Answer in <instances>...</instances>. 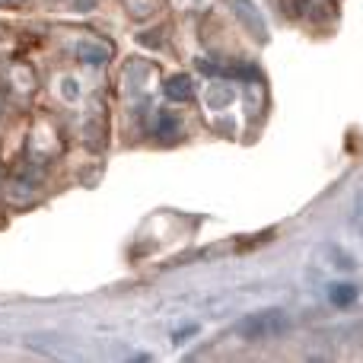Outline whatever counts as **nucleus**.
I'll return each mask as SVG.
<instances>
[{
	"mask_svg": "<svg viewBox=\"0 0 363 363\" xmlns=\"http://www.w3.org/2000/svg\"><path fill=\"white\" fill-rule=\"evenodd\" d=\"M354 226L363 233V191H360V198H357V213H354Z\"/></svg>",
	"mask_w": 363,
	"mask_h": 363,
	"instance_id": "nucleus-4",
	"label": "nucleus"
},
{
	"mask_svg": "<svg viewBox=\"0 0 363 363\" xmlns=\"http://www.w3.org/2000/svg\"><path fill=\"white\" fill-rule=\"evenodd\" d=\"M328 300H332L338 309H347L354 300H357V290H354L351 284H332V287H328Z\"/></svg>",
	"mask_w": 363,
	"mask_h": 363,
	"instance_id": "nucleus-3",
	"label": "nucleus"
},
{
	"mask_svg": "<svg viewBox=\"0 0 363 363\" xmlns=\"http://www.w3.org/2000/svg\"><path fill=\"white\" fill-rule=\"evenodd\" d=\"M166 96H169V99H176V102H188V99H191V96H194L191 80H188L185 74L172 77V80L166 83Z\"/></svg>",
	"mask_w": 363,
	"mask_h": 363,
	"instance_id": "nucleus-2",
	"label": "nucleus"
},
{
	"mask_svg": "<svg viewBox=\"0 0 363 363\" xmlns=\"http://www.w3.org/2000/svg\"><path fill=\"white\" fill-rule=\"evenodd\" d=\"M290 328L287 315L281 309H262V313H252L249 319H242L236 325V332L242 335L245 341H264V338H277Z\"/></svg>",
	"mask_w": 363,
	"mask_h": 363,
	"instance_id": "nucleus-1",
	"label": "nucleus"
}]
</instances>
